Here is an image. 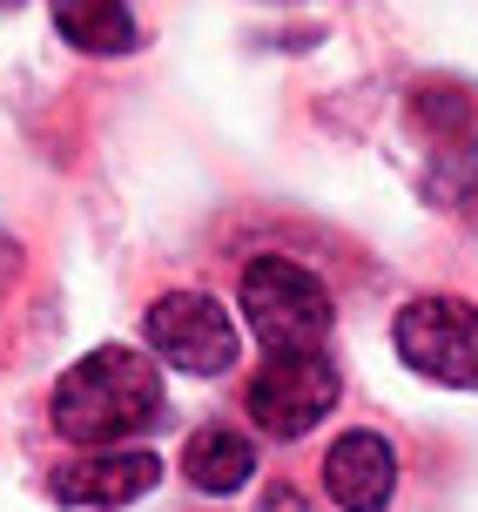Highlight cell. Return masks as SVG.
I'll return each instance as SVG.
<instances>
[{
	"mask_svg": "<svg viewBox=\"0 0 478 512\" xmlns=\"http://www.w3.org/2000/svg\"><path fill=\"white\" fill-rule=\"evenodd\" d=\"M162 418V371L128 344H101L54 384V432L81 452H108L142 438Z\"/></svg>",
	"mask_w": 478,
	"mask_h": 512,
	"instance_id": "obj_1",
	"label": "cell"
},
{
	"mask_svg": "<svg viewBox=\"0 0 478 512\" xmlns=\"http://www.w3.org/2000/svg\"><path fill=\"white\" fill-rule=\"evenodd\" d=\"M182 479L209 499H229L256 479V445L236 425H202L189 445H182Z\"/></svg>",
	"mask_w": 478,
	"mask_h": 512,
	"instance_id": "obj_8",
	"label": "cell"
},
{
	"mask_svg": "<svg viewBox=\"0 0 478 512\" xmlns=\"http://www.w3.org/2000/svg\"><path fill=\"white\" fill-rule=\"evenodd\" d=\"M61 41L81 54H128L135 48V14L128 0H48Z\"/></svg>",
	"mask_w": 478,
	"mask_h": 512,
	"instance_id": "obj_9",
	"label": "cell"
},
{
	"mask_svg": "<svg viewBox=\"0 0 478 512\" xmlns=\"http://www.w3.org/2000/svg\"><path fill=\"white\" fill-rule=\"evenodd\" d=\"M0 270H7V243H0Z\"/></svg>",
	"mask_w": 478,
	"mask_h": 512,
	"instance_id": "obj_12",
	"label": "cell"
},
{
	"mask_svg": "<svg viewBox=\"0 0 478 512\" xmlns=\"http://www.w3.org/2000/svg\"><path fill=\"white\" fill-rule=\"evenodd\" d=\"M411 122L425 135H438V142H458V135L478 128V95L465 81H418L411 88Z\"/></svg>",
	"mask_w": 478,
	"mask_h": 512,
	"instance_id": "obj_10",
	"label": "cell"
},
{
	"mask_svg": "<svg viewBox=\"0 0 478 512\" xmlns=\"http://www.w3.org/2000/svg\"><path fill=\"white\" fill-rule=\"evenodd\" d=\"M155 479H162V459L142 452V445H108V452H81L75 465H61L48 479V492L61 506H88V512H115L149 499Z\"/></svg>",
	"mask_w": 478,
	"mask_h": 512,
	"instance_id": "obj_6",
	"label": "cell"
},
{
	"mask_svg": "<svg viewBox=\"0 0 478 512\" xmlns=\"http://www.w3.org/2000/svg\"><path fill=\"white\" fill-rule=\"evenodd\" d=\"M149 344L155 358H169L176 371L189 378H216L236 364V324H229V310L216 297H202V290H169V297H155L149 304Z\"/></svg>",
	"mask_w": 478,
	"mask_h": 512,
	"instance_id": "obj_5",
	"label": "cell"
},
{
	"mask_svg": "<svg viewBox=\"0 0 478 512\" xmlns=\"http://www.w3.org/2000/svg\"><path fill=\"white\" fill-rule=\"evenodd\" d=\"M250 418L270 438H303L324 425V411L337 405V364L324 351H303V358H270L243 391Z\"/></svg>",
	"mask_w": 478,
	"mask_h": 512,
	"instance_id": "obj_4",
	"label": "cell"
},
{
	"mask_svg": "<svg viewBox=\"0 0 478 512\" xmlns=\"http://www.w3.org/2000/svg\"><path fill=\"white\" fill-rule=\"evenodd\" d=\"M236 304L250 317V331L263 337L270 358H303V351H324L330 344V297L324 283L310 277L290 256H256L243 270Z\"/></svg>",
	"mask_w": 478,
	"mask_h": 512,
	"instance_id": "obj_2",
	"label": "cell"
},
{
	"mask_svg": "<svg viewBox=\"0 0 478 512\" xmlns=\"http://www.w3.org/2000/svg\"><path fill=\"white\" fill-rule=\"evenodd\" d=\"M324 486L344 512H384L398 492V452L378 432H344L324 459Z\"/></svg>",
	"mask_w": 478,
	"mask_h": 512,
	"instance_id": "obj_7",
	"label": "cell"
},
{
	"mask_svg": "<svg viewBox=\"0 0 478 512\" xmlns=\"http://www.w3.org/2000/svg\"><path fill=\"white\" fill-rule=\"evenodd\" d=\"M263 512H310V506H303L297 486H270V492H263Z\"/></svg>",
	"mask_w": 478,
	"mask_h": 512,
	"instance_id": "obj_11",
	"label": "cell"
},
{
	"mask_svg": "<svg viewBox=\"0 0 478 512\" xmlns=\"http://www.w3.org/2000/svg\"><path fill=\"white\" fill-rule=\"evenodd\" d=\"M398 358L431 384H452V391H478V304L465 297H418L398 310L391 324Z\"/></svg>",
	"mask_w": 478,
	"mask_h": 512,
	"instance_id": "obj_3",
	"label": "cell"
}]
</instances>
